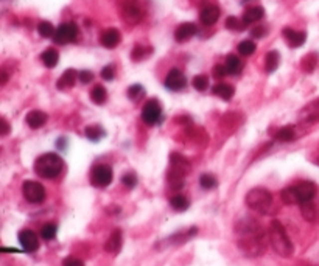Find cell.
Listing matches in <instances>:
<instances>
[{
	"instance_id": "obj_1",
	"label": "cell",
	"mask_w": 319,
	"mask_h": 266,
	"mask_svg": "<svg viewBox=\"0 0 319 266\" xmlns=\"http://www.w3.org/2000/svg\"><path fill=\"white\" fill-rule=\"evenodd\" d=\"M238 246L246 256H260L265 251V234L260 224L254 218H243L235 224Z\"/></svg>"
},
{
	"instance_id": "obj_2",
	"label": "cell",
	"mask_w": 319,
	"mask_h": 266,
	"mask_svg": "<svg viewBox=\"0 0 319 266\" xmlns=\"http://www.w3.org/2000/svg\"><path fill=\"white\" fill-rule=\"evenodd\" d=\"M270 243L274 252L280 257H291L293 252H295V246H293L290 237L287 235L284 224L277 220L271 221L270 224Z\"/></svg>"
},
{
	"instance_id": "obj_3",
	"label": "cell",
	"mask_w": 319,
	"mask_h": 266,
	"mask_svg": "<svg viewBox=\"0 0 319 266\" xmlns=\"http://www.w3.org/2000/svg\"><path fill=\"white\" fill-rule=\"evenodd\" d=\"M64 170V160L56 153H45L34 162V173L44 179H55Z\"/></svg>"
},
{
	"instance_id": "obj_4",
	"label": "cell",
	"mask_w": 319,
	"mask_h": 266,
	"mask_svg": "<svg viewBox=\"0 0 319 266\" xmlns=\"http://www.w3.org/2000/svg\"><path fill=\"white\" fill-rule=\"evenodd\" d=\"M245 202L251 210L259 212L262 215H268L273 209V195L268 192L266 188L257 187V188L249 190L246 193Z\"/></svg>"
},
{
	"instance_id": "obj_5",
	"label": "cell",
	"mask_w": 319,
	"mask_h": 266,
	"mask_svg": "<svg viewBox=\"0 0 319 266\" xmlns=\"http://www.w3.org/2000/svg\"><path fill=\"white\" fill-rule=\"evenodd\" d=\"M190 171V162L177 153L170 156V171H168V181L174 185V188H179L182 185L184 176Z\"/></svg>"
},
{
	"instance_id": "obj_6",
	"label": "cell",
	"mask_w": 319,
	"mask_h": 266,
	"mask_svg": "<svg viewBox=\"0 0 319 266\" xmlns=\"http://www.w3.org/2000/svg\"><path fill=\"white\" fill-rule=\"evenodd\" d=\"M22 195L30 204H42L45 199V188L36 181H25L22 184Z\"/></svg>"
},
{
	"instance_id": "obj_7",
	"label": "cell",
	"mask_w": 319,
	"mask_h": 266,
	"mask_svg": "<svg viewBox=\"0 0 319 266\" xmlns=\"http://www.w3.org/2000/svg\"><path fill=\"white\" fill-rule=\"evenodd\" d=\"M80 36V30L78 27L70 22V23H62L56 28V33L53 36V41L56 44H69V42H75Z\"/></svg>"
},
{
	"instance_id": "obj_8",
	"label": "cell",
	"mask_w": 319,
	"mask_h": 266,
	"mask_svg": "<svg viewBox=\"0 0 319 266\" xmlns=\"http://www.w3.org/2000/svg\"><path fill=\"white\" fill-rule=\"evenodd\" d=\"M293 192H295L296 202L301 206L302 202L315 199V196L318 195V185L312 181H302L296 185H293Z\"/></svg>"
},
{
	"instance_id": "obj_9",
	"label": "cell",
	"mask_w": 319,
	"mask_h": 266,
	"mask_svg": "<svg viewBox=\"0 0 319 266\" xmlns=\"http://www.w3.org/2000/svg\"><path fill=\"white\" fill-rule=\"evenodd\" d=\"M112 182V168L109 165H95L91 171V184L98 188H105Z\"/></svg>"
},
{
	"instance_id": "obj_10",
	"label": "cell",
	"mask_w": 319,
	"mask_h": 266,
	"mask_svg": "<svg viewBox=\"0 0 319 266\" xmlns=\"http://www.w3.org/2000/svg\"><path fill=\"white\" fill-rule=\"evenodd\" d=\"M142 120L147 125H158L162 122V108L158 100H150L142 109Z\"/></svg>"
},
{
	"instance_id": "obj_11",
	"label": "cell",
	"mask_w": 319,
	"mask_h": 266,
	"mask_svg": "<svg viewBox=\"0 0 319 266\" xmlns=\"http://www.w3.org/2000/svg\"><path fill=\"white\" fill-rule=\"evenodd\" d=\"M17 238H19V243L22 246V251L27 252V254H31V252L39 249V238H37L36 232H33L31 229L20 231Z\"/></svg>"
},
{
	"instance_id": "obj_12",
	"label": "cell",
	"mask_w": 319,
	"mask_h": 266,
	"mask_svg": "<svg viewBox=\"0 0 319 266\" xmlns=\"http://www.w3.org/2000/svg\"><path fill=\"white\" fill-rule=\"evenodd\" d=\"M165 87L168 89V91H174V92H179L182 89L187 87V80L184 77V73L179 69H171L167 75V78H165Z\"/></svg>"
},
{
	"instance_id": "obj_13",
	"label": "cell",
	"mask_w": 319,
	"mask_h": 266,
	"mask_svg": "<svg viewBox=\"0 0 319 266\" xmlns=\"http://www.w3.org/2000/svg\"><path fill=\"white\" fill-rule=\"evenodd\" d=\"M142 17L140 8L137 6V0H125L123 5V19H126L130 23H137Z\"/></svg>"
},
{
	"instance_id": "obj_14",
	"label": "cell",
	"mask_w": 319,
	"mask_h": 266,
	"mask_svg": "<svg viewBox=\"0 0 319 266\" xmlns=\"http://www.w3.org/2000/svg\"><path fill=\"white\" fill-rule=\"evenodd\" d=\"M123 246V234L120 229H116L108 238V242L105 245V251L108 252V254H112V256H117L120 249Z\"/></svg>"
},
{
	"instance_id": "obj_15",
	"label": "cell",
	"mask_w": 319,
	"mask_h": 266,
	"mask_svg": "<svg viewBox=\"0 0 319 266\" xmlns=\"http://www.w3.org/2000/svg\"><path fill=\"white\" fill-rule=\"evenodd\" d=\"M282 34H284L285 39L288 41L290 47H293V48L302 47L304 42L307 41V34H305V31H296V30L288 28V27L282 30Z\"/></svg>"
},
{
	"instance_id": "obj_16",
	"label": "cell",
	"mask_w": 319,
	"mask_h": 266,
	"mask_svg": "<svg viewBox=\"0 0 319 266\" xmlns=\"http://www.w3.org/2000/svg\"><path fill=\"white\" fill-rule=\"evenodd\" d=\"M199 19L202 22V25H206V27H210V25L216 23V20L220 19V8L215 6V5H207L204 6L201 14H199Z\"/></svg>"
},
{
	"instance_id": "obj_17",
	"label": "cell",
	"mask_w": 319,
	"mask_h": 266,
	"mask_svg": "<svg viewBox=\"0 0 319 266\" xmlns=\"http://www.w3.org/2000/svg\"><path fill=\"white\" fill-rule=\"evenodd\" d=\"M195 34H196V25L191 22L181 23L174 31V37L177 42H185L190 39V37H193Z\"/></svg>"
},
{
	"instance_id": "obj_18",
	"label": "cell",
	"mask_w": 319,
	"mask_h": 266,
	"mask_svg": "<svg viewBox=\"0 0 319 266\" xmlns=\"http://www.w3.org/2000/svg\"><path fill=\"white\" fill-rule=\"evenodd\" d=\"M301 212H302V217L305 221L309 223H315L319 218V207L315 202V199L307 201V202H302L301 204Z\"/></svg>"
},
{
	"instance_id": "obj_19",
	"label": "cell",
	"mask_w": 319,
	"mask_h": 266,
	"mask_svg": "<svg viewBox=\"0 0 319 266\" xmlns=\"http://www.w3.org/2000/svg\"><path fill=\"white\" fill-rule=\"evenodd\" d=\"M120 31L117 28H109L101 34V45L106 48H116L120 44Z\"/></svg>"
},
{
	"instance_id": "obj_20",
	"label": "cell",
	"mask_w": 319,
	"mask_h": 266,
	"mask_svg": "<svg viewBox=\"0 0 319 266\" xmlns=\"http://www.w3.org/2000/svg\"><path fill=\"white\" fill-rule=\"evenodd\" d=\"M25 122H27V125L30 126L31 130H37L41 128V126H44L47 123V114L42 112V111H30L27 114V119H25Z\"/></svg>"
},
{
	"instance_id": "obj_21",
	"label": "cell",
	"mask_w": 319,
	"mask_h": 266,
	"mask_svg": "<svg viewBox=\"0 0 319 266\" xmlns=\"http://www.w3.org/2000/svg\"><path fill=\"white\" fill-rule=\"evenodd\" d=\"M76 78H78V72L73 70V69H67L66 72L61 75V78L58 80L56 87L59 89V91H64V89H70V87L75 86Z\"/></svg>"
},
{
	"instance_id": "obj_22",
	"label": "cell",
	"mask_w": 319,
	"mask_h": 266,
	"mask_svg": "<svg viewBox=\"0 0 319 266\" xmlns=\"http://www.w3.org/2000/svg\"><path fill=\"white\" fill-rule=\"evenodd\" d=\"M212 94L216 95V97H220V98L224 100V101H229V100H231V98L234 97L235 91H234V87H232L231 84L218 83V84H215V86L212 87Z\"/></svg>"
},
{
	"instance_id": "obj_23",
	"label": "cell",
	"mask_w": 319,
	"mask_h": 266,
	"mask_svg": "<svg viewBox=\"0 0 319 266\" xmlns=\"http://www.w3.org/2000/svg\"><path fill=\"white\" fill-rule=\"evenodd\" d=\"M263 16H265V9L262 6H251L249 9L245 11L243 22H245V25H251V23L259 22Z\"/></svg>"
},
{
	"instance_id": "obj_24",
	"label": "cell",
	"mask_w": 319,
	"mask_h": 266,
	"mask_svg": "<svg viewBox=\"0 0 319 266\" xmlns=\"http://www.w3.org/2000/svg\"><path fill=\"white\" fill-rule=\"evenodd\" d=\"M226 69L229 75H238L241 70H243V62L241 59L235 55H229L226 59Z\"/></svg>"
},
{
	"instance_id": "obj_25",
	"label": "cell",
	"mask_w": 319,
	"mask_h": 266,
	"mask_svg": "<svg viewBox=\"0 0 319 266\" xmlns=\"http://www.w3.org/2000/svg\"><path fill=\"white\" fill-rule=\"evenodd\" d=\"M41 59H42V62H44L45 67L53 69V67H56V64H58L59 55H58V52H56L55 48H47L45 52L41 55Z\"/></svg>"
},
{
	"instance_id": "obj_26",
	"label": "cell",
	"mask_w": 319,
	"mask_h": 266,
	"mask_svg": "<svg viewBox=\"0 0 319 266\" xmlns=\"http://www.w3.org/2000/svg\"><path fill=\"white\" fill-rule=\"evenodd\" d=\"M279 61H280L279 52L273 50V52L268 53L266 58H265V69H266V72H268V73H273V72L279 67Z\"/></svg>"
},
{
	"instance_id": "obj_27",
	"label": "cell",
	"mask_w": 319,
	"mask_h": 266,
	"mask_svg": "<svg viewBox=\"0 0 319 266\" xmlns=\"http://www.w3.org/2000/svg\"><path fill=\"white\" fill-rule=\"evenodd\" d=\"M295 137H296V133L293 126H284V128H280L276 134V138L279 142H293Z\"/></svg>"
},
{
	"instance_id": "obj_28",
	"label": "cell",
	"mask_w": 319,
	"mask_h": 266,
	"mask_svg": "<svg viewBox=\"0 0 319 266\" xmlns=\"http://www.w3.org/2000/svg\"><path fill=\"white\" fill-rule=\"evenodd\" d=\"M84 134H86V137L89 138V140H92V142H98L101 137H105L103 128H101V126H98V125L87 126V128L84 130Z\"/></svg>"
},
{
	"instance_id": "obj_29",
	"label": "cell",
	"mask_w": 319,
	"mask_h": 266,
	"mask_svg": "<svg viewBox=\"0 0 319 266\" xmlns=\"http://www.w3.org/2000/svg\"><path fill=\"white\" fill-rule=\"evenodd\" d=\"M170 206H171V209H174L177 212H184L190 207V201L182 195H176L170 199Z\"/></svg>"
},
{
	"instance_id": "obj_30",
	"label": "cell",
	"mask_w": 319,
	"mask_h": 266,
	"mask_svg": "<svg viewBox=\"0 0 319 266\" xmlns=\"http://www.w3.org/2000/svg\"><path fill=\"white\" fill-rule=\"evenodd\" d=\"M91 98H92V101L94 103H97V105H103L105 101H106V98H108V94H106V89L103 87V86H95L94 89H92V92H91Z\"/></svg>"
},
{
	"instance_id": "obj_31",
	"label": "cell",
	"mask_w": 319,
	"mask_h": 266,
	"mask_svg": "<svg viewBox=\"0 0 319 266\" xmlns=\"http://www.w3.org/2000/svg\"><path fill=\"white\" fill-rule=\"evenodd\" d=\"M56 234H58V226L55 223H47L41 231V237L44 240H47V242L53 240L56 237Z\"/></svg>"
},
{
	"instance_id": "obj_32",
	"label": "cell",
	"mask_w": 319,
	"mask_h": 266,
	"mask_svg": "<svg viewBox=\"0 0 319 266\" xmlns=\"http://www.w3.org/2000/svg\"><path fill=\"white\" fill-rule=\"evenodd\" d=\"M148 55H151V48L148 47H142V45H136L131 52V59L133 61H142L145 59Z\"/></svg>"
},
{
	"instance_id": "obj_33",
	"label": "cell",
	"mask_w": 319,
	"mask_h": 266,
	"mask_svg": "<svg viewBox=\"0 0 319 266\" xmlns=\"http://www.w3.org/2000/svg\"><path fill=\"white\" fill-rule=\"evenodd\" d=\"M255 52V42L254 41H241L238 44V53L240 55H243V56H251L252 53Z\"/></svg>"
},
{
	"instance_id": "obj_34",
	"label": "cell",
	"mask_w": 319,
	"mask_h": 266,
	"mask_svg": "<svg viewBox=\"0 0 319 266\" xmlns=\"http://www.w3.org/2000/svg\"><path fill=\"white\" fill-rule=\"evenodd\" d=\"M37 31H39V34L42 36V37H53L55 36V33H56V30H55V27L50 22H41L39 25H37Z\"/></svg>"
},
{
	"instance_id": "obj_35",
	"label": "cell",
	"mask_w": 319,
	"mask_h": 266,
	"mask_svg": "<svg viewBox=\"0 0 319 266\" xmlns=\"http://www.w3.org/2000/svg\"><path fill=\"white\" fill-rule=\"evenodd\" d=\"M199 185L204 190H212V188H215L216 185H218V182H216V177L213 174H202L199 177Z\"/></svg>"
},
{
	"instance_id": "obj_36",
	"label": "cell",
	"mask_w": 319,
	"mask_h": 266,
	"mask_svg": "<svg viewBox=\"0 0 319 266\" xmlns=\"http://www.w3.org/2000/svg\"><path fill=\"white\" fill-rule=\"evenodd\" d=\"M226 27L229 28V30H232V31H241V30H245V22L243 20H240V19H237V17H234V16H229L227 19H226Z\"/></svg>"
},
{
	"instance_id": "obj_37",
	"label": "cell",
	"mask_w": 319,
	"mask_h": 266,
	"mask_svg": "<svg viewBox=\"0 0 319 266\" xmlns=\"http://www.w3.org/2000/svg\"><path fill=\"white\" fill-rule=\"evenodd\" d=\"M145 94V89L142 84H133L130 86V89H128V98L130 100H139V98H142Z\"/></svg>"
},
{
	"instance_id": "obj_38",
	"label": "cell",
	"mask_w": 319,
	"mask_h": 266,
	"mask_svg": "<svg viewBox=\"0 0 319 266\" xmlns=\"http://www.w3.org/2000/svg\"><path fill=\"white\" fill-rule=\"evenodd\" d=\"M280 198H282V201L285 202L287 206L298 204V202H296V196H295V192H293V187L284 188L282 192H280Z\"/></svg>"
},
{
	"instance_id": "obj_39",
	"label": "cell",
	"mask_w": 319,
	"mask_h": 266,
	"mask_svg": "<svg viewBox=\"0 0 319 266\" xmlns=\"http://www.w3.org/2000/svg\"><path fill=\"white\" fill-rule=\"evenodd\" d=\"M191 84H193V87L196 89V91L202 92V91H206V89L209 87V78L206 77V75H196Z\"/></svg>"
},
{
	"instance_id": "obj_40",
	"label": "cell",
	"mask_w": 319,
	"mask_h": 266,
	"mask_svg": "<svg viewBox=\"0 0 319 266\" xmlns=\"http://www.w3.org/2000/svg\"><path fill=\"white\" fill-rule=\"evenodd\" d=\"M316 61H318V55L316 53L307 55V56L304 58V61H302V69L305 72H313V69L316 66Z\"/></svg>"
},
{
	"instance_id": "obj_41",
	"label": "cell",
	"mask_w": 319,
	"mask_h": 266,
	"mask_svg": "<svg viewBox=\"0 0 319 266\" xmlns=\"http://www.w3.org/2000/svg\"><path fill=\"white\" fill-rule=\"evenodd\" d=\"M122 184L128 188H134L137 185V176L134 173H126L122 176Z\"/></svg>"
},
{
	"instance_id": "obj_42",
	"label": "cell",
	"mask_w": 319,
	"mask_h": 266,
	"mask_svg": "<svg viewBox=\"0 0 319 266\" xmlns=\"http://www.w3.org/2000/svg\"><path fill=\"white\" fill-rule=\"evenodd\" d=\"M114 77H116V69H114V66L103 67V70H101V78H105L106 81H111V80H114Z\"/></svg>"
},
{
	"instance_id": "obj_43",
	"label": "cell",
	"mask_w": 319,
	"mask_h": 266,
	"mask_svg": "<svg viewBox=\"0 0 319 266\" xmlns=\"http://www.w3.org/2000/svg\"><path fill=\"white\" fill-rule=\"evenodd\" d=\"M78 78H80V81L83 84H89V83H92V80H94V73L91 70H81L78 73Z\"/></svg>"
},
{
	"instance_id": "obj_44",
	"label": "cell",
	"mask_w": 319,
	"mask_h": 266,
	"mask_svg": "<svg viewBox=\"0 0 319 266\" xmlns=\"http://www.w3.org/2000/svg\"><path fill=\"white\" fill-rule=\"evenodd\" d=\"M224 75H227L226 64H216L215 69H213V77L220 80V78H224Z\"/></svg>"
},
{
	"instance_id": "obj_45",
	"label": "cell",
	"mask_w": 319,
	"mask_h": 266,
	"mask_svg": "<svg viewBox=\"0 0 319 266\" xmlns=\"http://www.w3.org/2000/svg\"><path fill=\"white\" fill-rule=\"evenodd\" d=\"M62 266H84V263L80 259H75V257H67L66 260L62 262Z\"/></svg>"
},
{
	"instance_id": "obj_46",
	"label": "cell",
	"mask_w": 319,
	"mask_h": 266,
	"mask_svg": "<svg viewBox=\"0 0 319 266\" xmlns=\"http://www.w3.org/2000/svg\"><path fill=\"white\" fill-rule=\"evenodd\" d=\"M0 125H2V128H0V135H6L9 133V123L5 119H2L0 120Z\"/></svg>"
},
{
	"instance_id": "obj_47",
	"label": "cell",
	"mask_w": 319,
	"mask_h": 266,
	"mask_svg": "<svg viewBox=\"0 0 319 266\" xmlns=\"http://www.w3.org/2000/svg\"><path fill=\"white\" fill-rule=\"evenodd\" d=\"M251 33H252L254 37H262V36L266 34V28H265V27H257V28H254Z\"/></svg>"
},
{
	"instance_id": "obj_48",
	"label": "cell",
	"mask_w": 319,
	"mask_h": 266,
	"mask_svg": "<svg viewBox=\"0 0 319 266\" xmlns=\"http://www.w3.org/2000/svg\"><path fill=\"white\" fill-rule=\"evenodd\" d=\"M66 140H67L66 137H64V138H62V137H61V138H58V143H56V145H58V148H59V149H61V148H62V149H66V146H67V142H66Z\"/></svg>"
},
{
	"instance_id": "obj_49",
	"label": "cell",
	"mask_w": 319,
	"mask_h": 266,
	"mask_svg": "<svg viewBox=\"0 0 319 266\" xmlns=\"http://www.w3.org/2000/svg\"><path fill=\"white\" fill-rule=\"evenodd\" d=\"M0 78H2V80H0V84L5 86L6 81H8V73H6L5 70H2V73H0Z\"/></svg>"
},
{
	"instance_id": "obj_50",
	"label": "cell",
	"mask_w": 319,
	"mask_h": 266,
	"mask_svg": "<svg viewBox=\"0 0 319 266\" xmlns=\"http://www.w3.org/2000/svg\"><path fill=\"white\" fill-rule=\"evenodd\" d=\"M2 252H5V254H16V252H20V251H17V249H14V248H2Z\"/></svg>"
},
{
	"instance_id": "obj_51",
	"label": "cell",
	"mask_w": 319,
	"mask_h": 266,
	"mask_svg": "<svg viewBox=\"0 0 319 266\" xmlns=\"http://www.w3.org/2000/svg\"><path fill=\"white\" fill-rule=\"evenodd\" d=\"M243 2H246V0H243Z\"/></svg>"
}]
</instances>
